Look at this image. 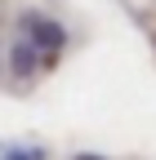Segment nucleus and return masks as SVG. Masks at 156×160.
<instances>
[{"mask_svg":"<svg viewBox=\"0 0 156 160\" xmlns=\"http://www.w3.org/2000/svg\"><path fill=\"white\" fill-rule=\"evenodd\" d=\"M23 31H27V45L40 53V58H45V53H58V49L67 45V31L58 27L54 18H40V13H27V18H23Z\"/></svg>","mask_w":156,"mask_h":160,"instance_id":"obj_1","label":"nucleus"},{"mask_svg":"<svg viewBox=\"0 0 156 160\" xmlns=\"http://www.w3.org/2000/svg\"><path fill=\"white\" fill-rule=\"evenodd\" d=\"M40 62H45V58L36 53V49L27 45V40H18V45H13V71H18V76H31Z\"/></svg>","mask_w":156,"mask_h":160,"instance_id":"obj_2","label":"nucleus"},{"mask_svg":"<svg viewBox=\"0 0 156 160\" xmlns=\"http://www.w3.org/2000/svg\"><path fill=\"white\" fill-rule=\"evenodd\" d=\"M76 160H98V156H76Z\"/></svg>","mask_w":156,"mask_h":160,"instance_id":"obj_3","label":"nucleus"}]
</instances>
